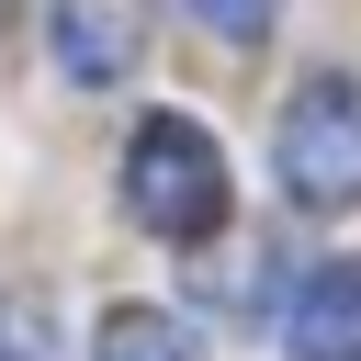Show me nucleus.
<instances>
[{"label": "nucleus", "instance_id": "39448f33", "mask_svg": "<svg viewBox=\"0 0 361 361\" xmlns=\"http://www.w3.org/2000/svg\"><path fill=\"white\" fill-rule=\"evenodd\" d=\"M90 361H203V350H192V327L169 305H113L90 327Z\"/></svg>", "mask_w": 361, "mask_h": 361}, {"label": "nucleus", "instance_id": "0eeeda50", "mask_svg": "<svg viewBox=\"0 0 361 361\" xmlns=\"http://www.w3.org/2000/svg\"><path fill=\"white\" fill-rule=\"evenodd\" d=\"M0 23H11V0H0Z\"/></svg>", "mask_w": 361, "mask_h": 361}, {"label": "nucleus", "instance_id": "f03ea898", "mask_svg": "<svg viewBox=\"0 0 361 361\" xmlns=\"http://www.w3.org/2000/svg\"><path fill=\"white\" fill-rule=\"evenodd\" d=\"M271 169L305 214H350L361 203V90L350 79H305L282 135H271Z\"/></svg>", "mask_w": 361, "mask_h": 361}, {"label": "nucleus", "instance_id": "f257e3e1", "mask_svg": "<svg viewBox=\"0 0 361 361\" xmlns=\"http://www.w3.org/2000/svg\"><path fill=\"white\" fill-rule=\"evenodd\" d=\"M124 214H135L147 237H169V248L214 237V226H226V147H214L192 113H147L135 147H124Z\"/></svg>", "mask_w": 361, "mask_h": 361}, {"label": "nucleus", "instance_id": "423d86ee", "mask_svg": "<svg viewBox=\"0 0 361 361\" xmlns=\"http://www.w3.org/2000/svg\"><path fill=\"white\" fill-rule=\"evenodd\" d=\"M192 23H203V34H226V45H259V34L282 23V0H192Z\"/></svg>", "mask_w": 361, "mask_h": 361}, {"label": "nucleus", "instance_id": "7ed1b4c3", "mask_svg": "<svg viewBox=\"0 0 361 361\" xmlns=\"http://www.w3.org/2000/svg\"><path fill=\"white\" fill-rule=\"evenodd\" d=\"M282 350L293 361H361V259H316L282 305Z\"/></svg>", "mask_w": 361, "mask_h": 361}, {"label": "nucleus", "instance_id": "20e7f679", "mask_svg": "<svg viewBox=\"0 0 361 361\" xmlns=\"http://www.w3.org/2000/svg\"><path fill=\"white\" fill-rule=\"evenodd\" d=\"M135 0H56V68H68V90H113L124 68H135Z\"/></svg>", "mask_w": 361, "mask_h": 361}]
</instances>
